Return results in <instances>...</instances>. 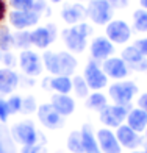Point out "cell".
I'll list each match as a JSON object with an SVG mask.
<instances>
[{
	"mask_svg": "<svg viewBox=\"0 0 147 153\" xmlns=\"http://www.w3.org/2000/svg\"><path fill=\"white\" fill-rule=\"evenodd\" d=\"M43 64L47 69V72L52 76L63 75V76H71L74 75L78 61L71 52H44L43 55Z\"/></svg>",
	"mask_w": 147,
	"mask_h": 153,
	"instance_id": "obj_1",
	"label": "cell"
},
{
	"mask_svg": "<svg viewBox=\"0 0 147 153\" xmlns=\"http://www.w3.org/2000/svg\"><path fill=\"white\" fill-rule=\"evenodd\" d=\"M91 33H93V28L88 24L81 22V24L72 25L71 28L63 30L61 38L71 53H81L86 47V38Z\"/></svg>",
	"mask_w": 147,
	"mask_h": 153,
	"instance_id": "obj_2",
	"label": "cell"
},
{
	"mask_svg": "<svg viewBox=\"0 0 147 153\" xmlns=\"http://www.w3.org/2000/svg\"><path fill=\"white\" fill-rule=\"evenodd\" d=\"M136 92H138V86L133 81H117L114 85H111L108 89V94L111 100L114 102V105H121V106H130Z\"/></svg>",
	"mask_w": 147,
	"mask_h": 153,
	"instance_id": "obj_3",
	"label": "cell"
},
{
	"mask_svg": "<svg viewBox=\"0 0 147 153\" xmlns=\"http://www.w3.org/2000/svg\"><path fill=\"white\" fill-rule=\"evenodd\" d=\"M11 134L14 137V141L20 145L38 144V139L43 137L31 120H22V122L14 123L11 127Z\"/></svg>",
	"mask_w": 147,
	"mask_h": 153,
	"instance_id": "obj_4",
	"label": "cell"
},
{
	"mask_svg": "<svg viewBox=\"0 0 147 153\" xmlns=\"http://www.w3.org/2000/svg\"><path fill=\"white\" fill-rule=\"evenodd\" d=\"M131 108L130 106H121V105H107L99 116H100V122L105 125L107 128H119L121 125H124V122L127 120L128 111Z\"/></svg>",
	"mask_w": 147,
	"mask_h": 153,
	"instance_id": "obj_5",
	"label": "cell"
},
{
	"mask_svg": "<svg viewBox=\"0 0 147 153\" xmlns=\"http://www.w3.org/2000/svg\"><path fill=\"white\" fill-rule=\"evenodd\" d=\"M86 16L97 25H108L113 19V8L107 0H93L86 8Z\"/></svg>",
	"mask_w": 147,
	"mask_h": 153,
	"instance_id": "obj_6",
	"label": "cell"
},
{
	"mask_svg": "<svg viewBox=\"0 0 147 153\" xmlns=\"http://www.w3.org/2000/svg\"><path fill=\"white\" fill-rule=\"evenodd\" d=\"M83 78L86 80V85L89 89L93 91H99L103 89L108 85V76L105 75V72L102 71V67L99 66V62L91 59L86 67H85V74H83Z\"/></svg>",
	"mask_w": 147,
	"mask_h": 153,
	"instance_id": "obj_7",
	"label": "cell"
},
{
	"mask_svg": "<svg viewBox=\"0 0 147 153\" xmlns=\"http://www.w3.org/2000/svg\"><path fill=\"white\" fill-rule=\"evenodd\" d=\"M19 66L22 69L24 75L31 76V78L39 76L44 67L41 56L31 50H22V53L19 55Z\"/></svg>",
	"mask_w": 147,
	"mask_h": 153,
	"instance_id": "obj_8",
	"label": "cell"
},
{
	"mask_svg": "<svg viewBox=\"0 0 147 153\" xmlns=\"http://www.w3.org/2000/svg\"><path fill=\"white\" fill-rule=\"evenodd\" d=\"M36 114H38L39 122L49 130H60V128L64 127V117L61 114H58L57 109H55L50 103H43V105H39Z\"/></svg>",
	"mask_w": 147,
	"mask_h": 153,
	"instance_id": "obj_9",
	"label": "cell"
},
{
	"mask_svg": "<svg viewBox=\"0 0 147 153\" xmlns=\"http://www.w3.org/2000/svg\"><path fill=\"white\" fill-rule=\"evenodd\" d=\"M105 34L113 44H125L131 38V28L124 20H111L107 25Z\"/></svg>",
	"mask_w": 147,
	"mask_h": 153,
	"instance_id": "obj_10",
	"label": "cell"
},
{
	"mask_svg": "<svg viewBox=\"0 0 147 153\" xmlns=\"http://www.w3.org/2000/svg\"><path fill=\"white\" fill-rule=\"evenodd\" d=\"M30 36H31V45L44 50L57 39V27L53 24H49L46 27H38L36 30L30 31Z\"/></svg>",
	"mask_w": 147,
	"mask_h": 153,
	"instance_id": "obj_11",
	"label": "cell"
},
{
	"mask_svg": "<svg viewBox=\"0 0 147 153\" xmlns=\"http://www.w3.org/2000/svg\"><path fill=\"white\" fill-rule=\"evenodd\" d=\"M91 48V56H93L94 61H105L111 58V55L114 53V45L113 42L107 38V36H97L93 39V42L89 45Z\"/></svg>",
	"mask_w": 147,
	"mask_h": 153,
	"instance_id": "obj_12",
	"label": "cell"
},
{
	"mask_svg": "<svg viewBox=\"0 0 147 153\" xmlns=\"http://www.w3.org/2000/svg\"><path fill=\"white\" fill-rule=\"evenodd\" d=\"M96 139L99 144V149L102 153H121L122 147L119 144L116 133H113L110 128H100L96 133Z\"/></svg>",
	"mask_w": 147,
	"mask_h": 153,
	"instance_id": "obj_13",
	"label": "cell"
},
{
	"mask_svg": "<svg viewBox=\"0 0 147 153\" xmlns=\"http://www.w3.org/2000/svg\"><path fill=\"white\" fill-rule=\"evenodd\" d=\"M102 71L105 72V75H107L108 78H113V80H124L125 76H128V74H130V69L124 62V59L116 58V56H111L108 59H105L103 64H102Z\"/></svg>",
	"mask_w": 147,
	"mask_h": 153,
	"instance_id": "obj_14",
	"label": "cell"
},
{
	"mask_svg": "<svg viewBox=\"0 0 147 153\" xmlns=\"http://www.w3.org/2000/svg\"><path fill=\"white\" fill-rule=\"evenodd\" d=\"M122 59L130 71H136V72H146L147 71V59H146V56H143V55L136 50L135 45H130V47L124 48L122 50Z\"/></svg>",
	"mask_w": 147,
	"mask_h": 153,
	"instance_id": "obj_15",
	"label": "cell"
},
{
	"mask_svg": "<svg viewBox=\"0 0 147 153\" xmlns=\"http://www.w3.org/2000/svg\"><path fill=\"white\" fill-rule=\"evenodd\" d=\"M116 137H117L119 144H121V147L130 149V150L136 149L143 144V139L139 136V133H136L135 130H131L127 123L121 125V127L116 130Z\"/></svg>",
	"mask_w": 147,
	"mask_h": 153,
	"instance_id": "obj_16",
	"label": "cell"
},
{
	"mask_svg": "<svg viewBox=\"0 0 147 153\" xmlns=\"http://www.w3.org/2000/svg\"><path fill=\"white\" fill-rule=\"evenodd\" d=\"M39 20V14L34 11H13L10 14V24L16 30H27L36 25Z\"/></svg>",
	"mask_w": 147,
	"mask_h": 153,
	"instance_id": "obj_17",
	"label": "cell"
},
{
	"mask_svg": "<svg viewBox=\"0 0 147 153\" xmlns=\"http://www.w3.org/2000/svg\"><path fill=\"white\" fill-rule=\"evenodd\" d=\"M43 89H46V91L50 89V91H55L57 94H69L72 91V78L63 75L46 76L43 80Z\"/></svg>",
	"mask_w": 147,
	"mask_h": 153,
	"instance_id": "obj_18",
	"label": "cell"
},
{
	"mask_svg": "<svg viewBox=\"0 0 147 153\" xmlns=\"http://www.w3.org/2000/svg\"><path fill=\"white\" fill-rule=\"evenodd\" d=\"M19 74L13 69H0V97L10 95L19 86Z\"/></svg>",
	"mask_w": 147,
	"mask_h": 153,
	"instance_id": "obj_19",
	"label": "cell"
},
{
	"mask_svg": "<svg viewBox=\"0 0 147 153\" xmlns=\"http://www.w3.org/2000/svg\"><path fill=\"white\" fill-rule=\"evenodd\" d=\"M50 105L57 109V113L61 114L63 117L71 116L75 111V102L69 94H53Z\"/></svg>",
	"mask_w": 147,
	"mask_h": 153,
	"instance_id": "obj_20",
	"label": "cell"
},
{
	"mask_svg": "<svg viewBox=\"0 0 147 153\" xmlns=\"http://www.w3.org/2000/svg\"><path fill=\"white\" fill-rule=\"evenodd\" d=\"M61 16L64 19V22L69 25H77L81 24V20L86 17V8L80 3H72L66 5L61 11Z\"/></svg>",
	"mask_w": 147,
	"mask_h": 153,
	"instance_id": "obj_21",
	"label": "cell"
},
{
	"mask_svg": "<svg viewBox=\"0 0 147 153\" xmlns=\"http://www.w3.org/2000/svg\"><path fill=\"white\" fill-rule=\"evenodd\" d=\"M125 122L136 133H143L147 128V113L143 111L141 108H133L128 111V116H127V120Z\"/></svg>",
	"mask_w": 147,
	"mask_h": 153,
	"instance_id": "obj_22",
	"label": "cell"
},
{
	"mask_svg": "<svg viewBox=\"0 0 147 153\" xmlns=\"http://www.w3.org/2000/svg\"><path fill=\"white\" fill-rule=\"evenodd\" d=\"M0 153H17V142L11 134V130L0 122Z\"/></svg>",
	"mask_w": 147,
	"mask_h": 153,
	"instance_id": "obj_23",
	"label": "cell"
},
{
	"mask_svg": "<svg viewBox=\"0 0 147 153\" xmlns=\"http://www.w3.org/2000/svg\"><path fill=\"white\" fill-rule=\"evenodd\" d=\"M81 133V139H83V147H85V153H102L99 149V144H97V139L93 133V128L91 125L85 123L80 130Z\"/></svg>",
	"mask_w": 147,
	"mask_h": 153,
	"instance_id": "obj_24",
	"label": "cell"
},
{
	"mask_svg": "<svg viewBox=\"0 0 147 153\" xmlns=\"http://www.w3.org/2000/svg\"><path fill=\"white\" fill-rule=\"evenodd\" d=\"M108 105V100H107V97H105L102 92L99 91H96L93 94H89V97L86 99V106L89 109H94V111H100Z\"/></svg>",
	"mask_w": 147,
	"mask_h": 153,
	"instance_id": "obj_25",
	"label": "cell"
},
{
	"mask_svg": "<svg viewBox=\"0 0 147 153\" xmlns=\"http://www.w3.org/2000/svg\"><path fill=\"white\" fill-rule=\"evenodd\" d=\"M72 89L77 97L80 99H88L89 97V88L86 85V80L83 78V75H75L72 78Z\"/></svg>",
	"mask_w": 147,
	"mask_h": 153,
	"instance_id": "obj_26",
	"label": "cell"
},
{
	"mask_svg": "<svg viewBox=\"0 0 147 153\" xmlns=\"http://www.w3.org/2000/svg\"><path fill=\"white\" fill-rule=\"evenodd\" d=\"M67 149L72 153H85V147H83V139L80 131H72L67 136Z\"/></svg>",
	"mask_w": 147,
	"mask_h": 153,
	"instance_id": "obj_27",
	"label": "cell"
},
{
	"mask_svg": "<svg viewBox=\"0 0 147 153\" xmlns=\"http://www.w3.org/2000/svg\"><path fill=\"white\" fill-rule=\"evenodd\" d=\"M13 45L17 47V48H22V50H28V47L31 45L30 31L19 30L17 33H14L13 34Z\"/></svg>",
	"mask_w": 147,
	"mask_h": 153,
	"instance_id": "obj_28",
	"label": "cell"
},
{
	"mask_svg": "<svg viewBox=\"0 0 147 153\" xmlns=\"http://www.w3.org/2000/svg\"><path fill=\"white\" fill-rule=\"evenodd\" d=\"M133 28L139 33H147V11L136 10L133 13Z\"/></svg>",
	"mask_w": 147,
	"mask_h": 153,
	"instance_id": "obj_29",
	"label": "cell"
},
{
	"mask_svg": "<svg viewBox=\"0 0 147 153\" xmlns=\"http://www.w3.org/2000/svg\"><path fill=\"white\" fill-rule=\"evenodd\" d=\"M38 111V103H36V99H34L33 95H27L22 99V109H20V113L22 114H33Z\"/></svg>",
	"mask_w": 147,
	"mask_h": 153,
	"instance_id": "obj_30",
	"label": "cell"
},
{
	"mask_svg": "<svg viewBox=\"0 0 147 153\" xmlns=\"http://www.w3.org/2000/svg\"><path fill=\"white\" fill-rule=\"evenodd\" d=\"M10 5L14 11H33L34 0H10Z\"/></svg>",
	"mask_w": 147,
	"mask_h": 153,
	"instance_id": "obj_31",
	"label": "cell"
},
{
	"mask_svg": "<svg viewBox=\"0 0 147 153\" xmlns=\"http://www.w3.org/2000/svg\"><path fill=\"white\" fill-rule=\"evenodd\" d=\"M8 106H10L11 116L20 113V109H22V97L20 95H11L8 99Z\"/></svg>",
	"mask_w": 147,
	"mask_h": 153,
	"instance_id": "obj_32",
	"label": "cell"
},
{
	"mask_svg": "<svg viewBox=\"0 0 147 153\" xmlns=\"http://www.w3.org/2000/svg\"><path fill=\"white\" fill-rule=\"evenodd\" d=\"M10 116H11V113H10V106H8V100L0 97V122L5 123L10 119Z\"/></svg>",
	"mask_w": 147,
	"mask_h": 153,
	"instance_id": "obj_33",
	"label": "cell"
},
{
	"mask_svg": "<svg viewBox=\"0 0 147 153\" xmlns=\"http://www.w3.org/2000/svg\"><path fill=\"white\" fill-rule=\"evenodd\" d=\"M0 59H2V62L5 64L6 69L16 67V64L19 62V61L16 59V56H14V55H13L11 52H3V53H2V58H0Z\"/></svg>",
	"mask_w": 147,
	"mask_h": 153,
	"instance_id": "obj_34",
	"label": "cell"
},
{
	"mask_svg": "<svg viewBox=\"0 0 147 153\" xmlns=\"http://www.w3.org/2000/svg\"><path fill=\"white\" fill-rule=\"evenodd\" d=\"M20 153H46V147L43 144H33V145H24Z\"/></svg>",
	"mask_w": 147,
	"mask_h": 153,
	"instance_id": "obj_35",
	"label": "cell"
},
{
	"mask_svg": "<svg viewBox=\"0 0 147 153\" xmlns=\"http://www.w3.org/2000/svg\"><path fill=\"white\" fill-rule=\"evenodd\" d=\"M136 47V50L143 55V56L147 58V38H143V39H138L135 44H133Z\"/></svg>",
	"mask_w": 147,
	"mask_h": 153,
	"instance_id": "obj_36",
	"label": "cell"
},
{
	"mask_svg": "<svg viewBox=\"0 0 147 153\" xmlns=\"http://www.w3.org/2000/svg\"><path fill=\"white\" fill-rule=\"evenodd\" d=\"M46 10V2L44 0H34V5H33V11L36 14H41Z\"/></svg>",
	"mask_w": 147,
	"mask_h": 153,
	"instance_id": "obj_37",
	"label": "cell"
},
{
	"mask_svg": "<svg viewBox=\"0 0 147 153\" xmlns=\"http://www.w3.org/2000/svg\"><path fill=\"white\" fill-rule=\"evenodd\" d=\"M111 8H125L128 5V0H107Z\"/></svg>",
	"mask_w": 147,
	"mask_h": 153,
	"instance_id": "obj_38",
	"label": "cell"
},
{
	"mask_svg": "<svg viewBox=\"0 0 147 153\" xmlns=\"http://www.w3.org/2000/svg\"><path fill=\"white\" fill-rule=\"evenodd\" d=\"M138 108H141L143 111H146V113H147V92L143 94L138 99Z\"/></svg>",
	"mask_w": 147,
	"mask_h": 153,
	"instance_id": "obj_39",
	"label": "cell"
},
{
	"mask_svg": "<svg viewBox=\"0 0 147 153\" xmlns=\"http://www.w3.org/2000/svg\"><path fill=\"white\" fill-rule=\"evenodd\" d=\"M6 16V3H5V0H0V22L5 19Z\"/></svg>",
	"mask_w": 147,
	"mask_h": 153,
	"instance_id": "obj_40",
	"label": "cell"
},
{
	"mask_svg": "<svg viewBox=\"0 0 147 153\" xmlns=\"http://www.w3.org/2000/svg\"><path fill=\"white\" fill-rule=\"evenodd\" d=\"M139 3H141V6L147 11V0H139Z\"/></svg>",
	"mask_w": 147,
	"mask_h": 153,
	"instance_id": "obj_41",
	"label": "cell"
},
{
	"mask_svg": "<svg viewBox=\"0 0 147 153\" xmlns=\"http://www.w3.org/2000/svg\"><path fill=\"white\" fill-rule=\"evenodd\" d=\"M52 3H60V2H63V0H50Z\"/></svg>",
	"mask_w": 147,
	"mask_h": 153,
	"instance_id": "obj_42",
	"label": "cell"
},
{
	"mask_svg": "<svg viewBox=\"0 0 147 153\" xmlns=\"http://www.w3.org/2000/svg\"><path fill=\"white\" fill-rule=\"evenodd\" d=\"M131 153H144V150L143 152H131Z\"/></svg>",
	"mask_w": 147,
	"mask_h": 153,
	"instance_id": "obj_43",
	"label": "cell"
},
{
	"mask_svg": "<svg viewBox=\"0 0 147 153\" xmlns=\"http://www.w3.org/2000/svg\"><path fill=\"white\" fill-rule=\"evenodd\" d=\"M81 2H93V0H81Z\"/></svg>",
	"mask_w": 147,
	"mask_h": 153,
	"instance_id": "obj_44",
	"label": "cell"
},
{
	"mask_svg": "<svg viewBox=\"0 0 147 153\" xmlns=\"http://www.w3.org/2000/svg\"><path fill=\"white\" fill-rule=\"evenodd\" d=\"M144 133H146V139H147V128H146V131H144Z\"/></svg>",
	"mask_w": 147,
	"mask_h": 153,
	"instance_id": "obj_45",
	"label": "cell"
},
{
	"mask_svg": "<svg viewBox=\"0 0 147 153\" xmlns=\"http://www.w3.org/2000/svg\"><path fill=\"white\" fill-rule=\"evenodd\" d=\"M144 153H147V147H146V150H144Z\"/></svg>",
	"mask_w": 147,
	"mask_h": 153,
	"instance_id": "obj_46",
	"label": "cell"
},
{
	"mask_svg": "<svg viewBox=\"0 0 147 153\" xmlns=\"http://www.w3.org/2000/svg\"><path fill=\"white\" fill-rule=\"evenodd\" d=\"M0 58H2V52H0Z\"/></svg>",
	"mask_w": 147,
	"mask_h": 153,
	"instance_id": "obj_47",
	"label": "cell"
}]
</instances>
